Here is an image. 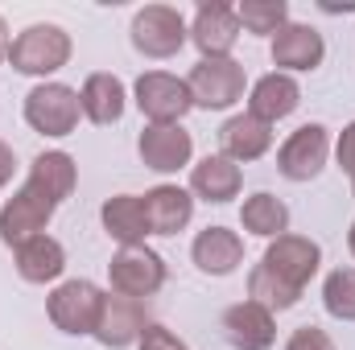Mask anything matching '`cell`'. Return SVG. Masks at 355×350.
Wrapping results in <instances>:
<instances>
[{
    "instance_id": "obj_1",
    "label": "cell",
    "mask_w": 355,
    "mask_h": 350,
    "mask_svg": "<svg viewBox=\"0 0 355 350\" xmlns=\"http://www.w3.org/2000/svg\"><path fill=\"white\" fill-rule=\"evenodd\" d=\"M75 181H79V169H75V157L71 153H62V149L37 153L33 165H29L25 185L0 206V239L8 248H17V243H25L33 235H46L50 219L71 198Z\"/></svg>"
},
{
    "instance_id": "obj_2",
    "label": "cell",
    "mask_w": 355,
    "mask_h": 350,
    "mask_svg": "<svg viewBox=\"0 0 355 350\" xmlns=\"http://www.w3.org/2000/svg\"><path fill=\"white\" fill-rule=\"evenodd\" d=\"M8 62H12L17 75L46 79V75H54L71 62V33L58 29V25H29L12 37Z\"/></svg>"
},
{
    "instance_id": "obj_3",
    "label": "cell",
    "mask_w": 355,
    "mask_h": 350,
    "mask_svg": "<svg viewBox=\"0 0 355 350\" xmlns=\"http://www.w3.org/2000/svg\"><path fill=\"white\" fill-rule=\"evenodd\" d=\"M83 116L79 91L67 83H42L25 95V124L42 136H71Z\"/></svg>"
},
{
    "instance_id": "obj_4",
    "label": "cell",
    "mask_w": 355,
    "mask_h": 350,
    "mask_svg": "<svg viewBox=\"0 0 355 350\" xmlns=\"http://www.w3.org/2000/svg\"><path fill=\"white\" fill-rule=\"evenodd\" d=\"M244 83H248V75L236 58H198V66L186 79L194 107H207V111H223V107L240 103Z\"/></svg>"
},
{
    "instance_id": "obj_5",
    "label": "cell",
    "mask_w": 355,
    "mask_h": 350,
    "mask_svg": "<svg viewBox=\"0 0 355 350\" xmlns=\"http://www.w3.org/2000/svg\"><path fill=\"white\" fill-rule=\"evenodd\" d=\"M103 297L99 284L91 280H67L50 293L46 309H50V322L62 330V334H95V322H99V309H103Z\"/></svg>"
},
{
    "instance_id": "obj_6",
    "label": "cell",
    "mask_w": 355,
    "mask_h": 350,
    "mask_svg": "<svg viewBox=\"0 0 355 350\" xmlns=\"http://www.w3.org/2000/svg\"><path fill=\"white\" fill-rule=\"evenodd\" d=\"M186 37H190L186 17L170 4H149L132 17V46L145 58H174L186 46Z\"/></svg>"
},
{
    "instance_id": "obj_7",
    "label": "cell",
    "mask_w": 355,
    "mask_h": 350,
    "mask_svg": "<svg viewBox=\"0 0 355 350\" xmlns=\"http://www.w3.org/2000/svg\"><path fill=\"white\" fill-rule=\"evenodd\" d=\"M107 280H112V293L145 301L166 284V260L157 252H149L145 243L141 248H120V256L107 264Z\"/></svg>"
},
{
    "instance_id": "obj_8",
    "label": "cell",
    "mask_w": 355,
    "mask_h": 350,
    "mask_svg": "<svg viewBox=\"0 0 355 350\" xmlns=\"http://www.w3.org/2000/svg\"><path fill=\"white\" fill-rule=\"evenodd\" d=\"M137 107L149 124H182V116L194 107L186 79L166 75V71H149L137 79Z\"/></svg>"
},
{
    "instance_id": "obj_9",
    "label": "cell",
    "mask_w": 355,
    "mask_h": 350,
    "mask_svg": "<svg viewBox=\"0 0 355 350\" xmlns=\"http://www.w3.org/2000/svg\"><path fill=\"white\" fill-rule=\"evenodd\" d=\"M327 153H331V132H327L322 124H302V128L289 132V140L281 145L277 169H281V177H289V181H310V177L322 174Z\"/></svg>"
},
{
    "instance_id": "obj_10",
    "label": "cell",
    "mask_w": 355,
    "mask_h": 350,
    "mask_svg": "<svg viewBox=\"0 0 355 350\" xmlns=\"http://www.w3.org/2000/svg\"><path fill=\"white\" fill-rule=\"evenodd\" d=\"M261 264H265L281 284H289L293 293H302L310 284V276L318 272V264H322V248L314 239H302V235H281V239L268 243V252Z\"/></svg>"
},
{
    "instance_id": "obj_11",
    "label": "cell",
    "mask_w": 355,
    "mask_h": 350,
    "mask_svg": "<svg viewBox=\"0 0 355 350\" xmlns=\"http://www.w3.org/2000/svg\"><path fill=\"white\" fill-rule=\"evenodd\" d=\"M190 42L202 58H232V46L240 42V17L223 0H202L190 25Z\"/></svg>"
},
{
    "instance_id": "obj_12",
    "label": "cell",
    "mask_w": 355,
    "mask_h": 350,
    "mask_svg": "<svg viewBox=\"0 0 355 350\" xmlns=\"http://www.w3.org/2000/svg\"><path fill=\"white\" fill-rule=\"evenodd\" d=\"M149 317H145V301H132V297H120V293H107L103 297V309H99V322H95V342L120 350L141 342Z\"/></svg>"
},
{
    "instance_id": "obj_13",
    "label": "cell",
    "mask_w": 355,
    "mask_h": 350,
    "mask_svg": "<svg viewBox=\"0 0 355 350\" xmlns=\"http://www.w3.org/2000/svg\"><path fill=\"white\" fill-rule=\"evenodd\" d=\"M137 153L149 169L157 174H178L182 165H190V153H194V140L182 124H149L137 140Z\"/></svg>"
},
{
    "instance_id": "obj_14",
    "label": "cell",
    "mask_w": 355,
    "mask_h": 350,
    "mask_svg": "<svg viewBox=\"0 0 355 350\" xmlns=\"http://www.w3.org/2000/svg\"><path fill=\"white\" fill-rule=\"evenodd\" d=\"M322 58H327V42H322L318 29L289 21L285 29L272 33V66H281V75L314 71V66H322Z\"/></svg>"
},
{
    "instance_id": "obj_15",
    "label": "cell",
    "mask_w": 355,
    "mask_h": 350,
    "mask_svg": "<svg viewBox=\"0 0 355 350\" xmlns=\"http://www.w3.org/2000/svg\"><path fill=\"white\" fill-rule=\"evenodd\" d=\"M223 338L236 350H268L277 342V317L257 301H240L223 313Z\"/></svg>"
},
{
    "instance_id": "obj_16",
    "label": "cell",
    "mask_w": 355,
    "mask_h": 350,
    "mask_svg": "<svg viewBox=\"0 0 355 350\" xmlns=\"http://www.w3.org/2000/svg\"><path fill=\"white\" fill-rule=\"evenodd\" d=\"M99 219H103V231L120 243V248H141L153 231H149V214H145V198H137V194H116V198H107L103 202V210H99Z\"/></svg>"
},
{
    "instance_id": "obj_17",
    "label": "cell",
    "mask_w": 355,
    "mask_h": 350,
    "mask_svg": "<svg viewBox=\"0 0 355 350\" xmlns=\"http://www.w3.org/2000/svg\"><path fill=\"white\" fill-rule=\"evenodd\" d=\"M297 103H302V87L293 83V75L272 71V75H265V79H257V83H252V95H248V116H257V120H265V124H277V120L293 116V111H297Z\"/></svg>"
},
{
    "instance_id": "obj_18",
    "label": "cell",
    "mask_w": 355,
    "mask_h": 350,
    "mask_svg": "<svg viewBox=\"0 0 355 350\" xmlns=\"http://www.w3.org/2000/svg\"><path fill=\"white\" fill-rule=\"evenodd\" d=\"M145 214L153 235H178L194 219V194L182 185H157L145 194Z\"/></svg>"
},
{
    "instance_id": "obj_19",
    "label": "cell",
    "mask_w": 355,
    "mask_h": 350,
    "mask_svg": "<svg viewBox=\"0 0 355 350\" xmlns=\"http://www.w3.org/2000/svg\"><path fill=\"white\" fill-rule=\"evenodd\" d=\"M190 256L207 276H227L244 264V239L227 227H207V231H198Z\"/></svg>"
},
{
    "instance_id": "obj_20",
    "label": "cell",
    "mask_w": 355,
    "mask_h": 350,
    "mask_svg": "<svg viewBox=\"0 0 355 350\" xmlns=\"http://www.w3.org/2000/svg\"><path fill=\"white\" fill-rule=\"evenodd\" d=\"M12 256H17V272H21L29 284H50V280H58L62 268H67V248H62L54 235H33V239L17 243Z\"/></svg>"
},
{
    "instance_id": "obj_21",
    "label": "cell",
    "mask_w": 355,
    "mask_h": 350,
    "mask_svg": "<svg viewBox=\"0 0 355 350\" xmlns=\"http://www.w3.org/2000/svg\"><path fill=\"white\" fill-rule=\"evenodd\" d=\"M219 140H223V157H232L236 165L240 161H261L272 149V124H265V120H257V116L244 111V116H232L223 124Z\"/></svg>"
},
{
    "instance_id": "obj_22",
    "label": "cell",
    "mask_w": 355,
    "mask_h": 350,
    "mask_svg": "<svg viewBox=\"0 0 355 350\" xmlns=\"http://www.w3.org/2000/svg\"><path fill=\"white\" fill-rule=\"evenodd\" d=\"M240 165L232 161V157H223V153H215V157H202L194 169H190V194H198V198H207V202H232L236 194H240Z\"/></svg>"
},
{
    "instance_id": "obj_23",
    "label": "cell",
    "mask_w": 355,
    "mask_h": 350,
    "mask_svg": "<svg viewBox=\"0 0 355 350\" xmlns=\"http://www.w3.org/2000/svg\"><path fill=\"white\" fill-rule=\"evenodd\" d=\"M79 103H83V116L91 124H116L124 116V83L116 75H87V83L79 91Z\"/></svg>"
},
{
    "instance_id": "obj_24",
    "label": "cell",
    "mask_w": 355,
    "mask_h": 350,
    "mask_svg": "<svg viewBox=\"0 0 355 350\" xmlns=\"http://www.w3.org/2000/svg\"><path fill=\"white\" fill-rule=\"evenodd\" d=\"M240 223H244V231H252L261 239H281L289 231V206L281 198H272V194L261 190V194H252L240 206Z\"/></svg>"
},
{
    "instance_id": "obj_25",
    "label": "cell",
    "mask_w": 355,
    "mask_h": 350,
    "mask_svg": "<svg viewBox=\"0 0 355 350\" xmlns=\"http://www.w3.org/2000/svg\"><path fill=\"white\" fill-rule=\"evenodd\" d=\"M236 17H240V29L272 37L277 29L289 25V4L285 0H240L236 4Z\"/></svg>"
},
{
    "instance_id": "obj_26",
    "label": "cell",
    "mask_w": 355,
    "mask_h": 350,
    "mask_svg": "<svg viewBox=\"0 0 355 350\" xmlns=\"http://www.w3.org/2000/svg\"><path fill=\"white\" fill-rule=\"evenodd\" d=\"M297 297L302 293H293L289 284H281L272 272H268L265 264H257L252 272H248V301H257V305H265L268 313H281V309H293L297 305Z\"/></svg>"
},
{
    "instance_id": "obj_27",
    "label": "cell",
    "mask_w": 355,
    "mask_h": 350,
    "mask_svg": "<svg viewBox=\"0 0 355 350\" xmlns=\"http://www.w3.org/2000/svg\"><path fill=\"white\" fill-rule=\"evenodd\" d=\"M322 305L331 317L355 322V268H335L322 284Z\"/></svg>"
},
{
    "instance_id": "obj_28",
    "label": "cell",
    "mask_w": 355,
    "mask_h": 350,
    "mask_svg": "<svg viewBox=\"0 0 355 350\" xmlns=\"http://www.w3.org/2000/svg\"><path fill=\"white\" fill-rule=\"evenodd\" d=\"M285 350H335V342H331L327 330H318V326H302V330H293V338L285 342Z\"/></svg>"
},
{
    "instance_id": "obj_29",
    "label": "cell",
    "mask_w": 355,
    "mask_h": 350,
    "mask_svg": "<svg viewBox=\"0 0 355 350\" xmlns=\"http://www.w3.org/2000/svg\"><path fill=\"white\" fill-rule=\"evenodd\" d=\"M137 347H141V350H186L174 334H170L166 326H157V322H149V326H145V334H141V342H137Z\"/></svg>"
},
{
    "instance_id": "obj_30",
    "label": "cell",
    "mask_w": 355,
    "mask_h": 350,
    "mask_svg": "<svg viewBox=\"0 0 355 350\" xmlns=\"http://www.w3.org/2000/svg\"><path fill=\"white\" fill-rule=\"evenodd\" d=\"M335 157H339V165H343V174L355 177V120L339 132V145H335Z\"/></svg>"
},
{
    "instance_id": "obj_31",
    "label": "cell",
    "mask_w": 355,
    "mask_h": 350,
    "mask_svg": "<svg viewBox=\"0 0 355 350\" xmlns=\"http://www.w3.org/2000/svg\"><path fill=\"white\" fill-rule=\"evenodd\" d=\"M12 169H17V157H12V149L0 140V190L12 181Z\"/></svg>"
},
{
    "instance_id": "obj_32",
    "label": "cell",
    "mask_w": 355,
    "mask_h": 350,
    "mask_svg": "<svg viewBox=\"0 0 355 350\" xmlns=\"http://www.w3.org/2000/svg\"><path fill=\"white\" fill-rule=\"evenodd\" d=\"M8 46H12V42H8V25H4V17H0V62L8 58Z\"/></svg>"
},
{
    "instance_id": "obj_33",
    "label": "cell",
    "mask_w": 355,
    "mask_h": 350,
    "mask_svg": "<svg viewBox=\"0 0 355 350\" xmlns=\"http://www.w3.org/2000/svg\"><path fill=\"white\" fill-rule=\"evenodd\" d=\"M347 243H352V256H355V223H352V235H347Z\"/></svg>"
},
{
    "instance_id": "obj_34",
    "label": "cell",
    "mask_w": 355,
    "mask_h": 350,
    "mask_svg": "<svg viewBox=\"0 0 355 350\" xmlns=\"http://www.w3.org/2000/svg\"><path fill=\"white\" fill-rule=\"evenodd\" d=\"M352 190H355V177H352Z\"/></svg>"
}]
</instances>
